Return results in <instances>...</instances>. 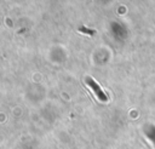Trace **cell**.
Returning <instances> with one entry per match:
<instances>
[{
  "mask_svg": "<svg viewBox=\"0 0 155 149\" xmlns=\"http://www.w3.org/2000/svg\"><path fill=\"white\" fill-rule=\"evenodd\" d=\"M86 82H87V85L93 90V92H94V94L97 96V98L99 99V101H102V102H107L108 101V97H107V94L102 91V88L99 87V85L92 79V78H90V76H87L86 78Z\"/></svg>",
  "mask_w": 155,
  "mask_h": 149,
  "instance_id": "obj_1",
  "label": "cell"
}]
</instances>
